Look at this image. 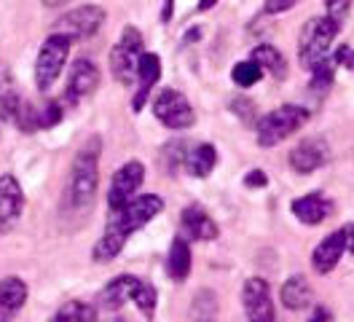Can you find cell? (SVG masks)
Wrapping results in <instances>:
<instances>
[{
  "instance_id": "7a4b0ae2",
  "label": "cell",
  "mask_w": 354,
  "mask_h": 322,
  "mask_svg": "<svg viewBox=\"0 0 354 322\" xmlns=\"http://www.w3.org/2000/svg\"><path fill=\"white\" fill-rule=\"evenodd\" d=\"M341 24L335 19L325 17H314L304 24L301 35H298V62L306 70H314L319 62H325L330 57V48L338 38Z\"/></svg>"
},
{
  "instance_id": "603a6c76",
  "label": "cell",
  "mask_w": 354,
  "mask_h": 322,
  "mask_svg": "<svg viewBox=\"0 0 354 322\" xmlns=\"http://www.w3.org/2000/svg\"><path fill=\"white\" fill-rule=\"evenodd\" d=\"M215 167H218V150L209 143H201V145L185 153V170H188L191 177H199V180L209 177Z\"/></svg>"
},
{
  "instance_id": "cb8c5ba5",
  "label": "cell",
  "mask_w": 354,
  "mask_h": 322,
  "mask_svg": "<svg viewBox=\"0 0 354 322\" xmlns=\"http://www.w3.org/2000/svg\"><path fill=\"white\" fill-rule=\"evenodd\" d=\"M252 57H255V60L261 62V67L268 70L274 78H279V81L288 78V60H285V54H282L279 48H274V46H268V43H261V46H255Z\"/></svg>"
},
{
  "instance_id": "1f68e13d",
  "label": "cell",
  "mask_w": 354,
  "mask_h": 322,
  "mask_svg": "<svg viewBox=\"0 0 354 322\" xmlns=\"http://www.w3.org/2000/svg\"><path fill=\"white\" fill-rule=\"evenodd\" d=\"M301 0H263V11L266 14H271V17H277V14H285L290 8H295Z\"/></svg>"
},
{
  "instance_id": "f546056e",
  "label": "cell",
  "mask_w": 354,
  "mask_h": 322,
  "mask_svg": "<svg viewBox=\"0 0 354 322\" xmlns=\"http://www.w3.org/2000/svg\"><path fill=\"white\" fill-rule=\"evenodd\" d=\"M325 11H328L330 19L344 24L352 14V0H325Z\"/></svg>"
},
{
  "instance_id": "d6a6232c",
  "label": "cell",
  "mask_w": 354,
  "mask_h": 322,
  "mask_svg": "<svg viewBox=\"0 0 354 322\" xmlns=\"http://www.w3.org/2000/svg\"><path fill=\"white\" fill-rule=\"evenodd\" d=\"M333 60H335V64H341V67H346V70H352L354 73V48L352 46H341V48H335Z\"/></svg>"
},
{
  "instance_id": "5b68a950",
  "label": "cell",
  "mask_w": 354,
  "mask_h": 322,
  "mask_svg": "<svg viewBox=\"0 0 354 322\" xmlns=\"http://www.w3.org/2000/svg\"><path fill=\"white\" fill-rule=\"evenodd\" d=\"M142 33L137 27H124L121 41L111 48V75L118 84H132L137 81V64L142 57Z\"/></svg>"
},
{
  "instance_id": "2e32d148",
  "label": "cell",
  "mask_w": 354,
  "mask_h": 322,
  "mask_svg": "<svg viewBox=\"0 0 354 322\" xmlns=\"http://www.w3.org/2000/svg\"><path fill=\"white\" fill-rule=\"evenodd\" d=\"M180 226H183V231L191 236L194 242H212V239L221 236L218 223L207 215V210L201 204H188L183 210V215H180Z\"/></svg>"
},
{
  "instance_id": "44dd1931",
  "label": "cell",
  "mask_w": 354,
  "mask_h": 322,
  "mask_svg": "<svg viewBox=\"0 0 354 322\" xmlns=\"http://www.w3.org/2000/svg\"><path fill=\"white\" fill-rule=\"evenodd\" d=\"M191 269H194L191 244H188L185 236H175L172 247H169V256H167V274H169L172 282H185L191 277Z\"/></svg>"
},
{
  "instance_id": "7402d4cb",
  "label": "cell",
  "mask_w": 354,
  "mask_h": 322,
  "mask_svg": "<svg viewBox=\"0 0 354 322\" xmlns=\"http://www.w3.org/2000/svg\"><path fill=\"white\" fill-rule=\"evenodd\" d=\"M279 301L290 312H301L311 303V285L304 274H292L279 290Z\"/></svg>"
},
{
  "instance_id": "e0dca14e",
  "label": "cell",
  "mask_w": 354,
  "mask_h": 322,
  "mask_svg": "<svg viewBox=\"0 0 354 322\" xmlns=\"http://www.w3.org/2000/svg\"><path fill=\"white\" fill-rule=\"evenodd\" d=\"M290 210H292V215H295L304 226H319V223H325V220L330 217L333 204L325 193L314 191V193H306V196H298Z\"/></svg>"
},
{
  "instance_id": "e575fe53",
  "label": "cell",
  "mask_w": 354,
  "mask_h": 322,
  "mask_svg": "<svg viewBox=\"0 0 354 322\" xmlns=\"http://www.w3.org/2000/svg\"><path fill=\"white\" fill-rule=\"evenodd\" d=\"M175 14V0H164V8H161V21H169Z\"/></svg>"
},
{
  "instance_id": "836d02e7",
  "label": "cell",
  "mask_w": 354,
  "mask_h": 322,
  "mask_svg": "<svg viewBox=\"0 0 354 322\" xmlns=\"http://www.w3.org/2000/svg\"><path fill=\"white\" fill-rule=\"evenodd\" d=\"M244 186L247 188H266L268 186V175L263 170H252L244 175Z\"/></svg>"
},
{
  "instance_id": "d6986e66",
  "label": "cell",
  "mask_w": 354,
  "mask_h": 322,
  "mask_svg": "<svg viewBox=\"0 0 354 322\" xmlns=\"http://www.w3.org/2000/svg\"><path fill=\"white\" fill-rule=\"evenodd\" d=\"M27 303V282L19 277L0 279V320H11Z\"/></svg>"
},
{
  "instance_id": "d4e9b609",
  "label": "cell",
  "mask_w": 354,
  "mask_h": 322,
  "mask_svg": "<svg viewBox=\"0 0 354 322\" xmlns=\"http://www.w3.org/2000/svg\"><path fill=\"white\" fill-rule=\"evenodd\" d=\"M261 78H263V67H261V62H258L255 57L236 62L234 64V70H231V81H234L236 86H242V89L255 86Z\"/></svg>"
},
{
  "instance_id": "484cf974",
  "label": "cell",
  "mask_w": 354,
  "mask_h": 322,
  "mask_svg": "<svg viewBox=\"0 0 354 322\" xmlns=\"http://www.w3.org/2000/svg\"><path fill=\"white\" fill-rule=\"evenodd\" d=\"M57 322H94L97 320V309L88 306L84 301H67L65 306H59V312L54 314Z\"/></svg>"
},
{
  "instance_id": "ac0fdd59",
  "label": "cell",
  "mask_w": 354,
  "mask_h": 322,
  "mask_svg": "<svg viewBox=\"0 0 354 322\" xmlns=\"http://www.w3.org/2000/svg\"><path fill=\"white\" fill-rule=\"evenodd\" d=\"M137 282H140V279L134 277V274H121V277L111 279V282L102 287V293H100V306L108 309V312L124 309L127 301H132V293H134V287H137Z\"/></svg>"
},
{
  "instance_id": "4316f807",
  "label": "cell",
  "mask_w": 354,
  "mask_h": 322,
  "mask_svg": "<svg viewBox=\"0 0 354 322\" xmlns=\"http://www.w3.org/2000/svg\"><path fill=\"white\" fill-rule=\"evenodd\" d=\"M132 303L142 312V317H153L156 306H158V293H156V287L151 282H145V279H140L137 282V287H134L132 293Z\"/></svg>"
},
{
  "instance_id": "9a60e30c",
  "label": "cell",
  "mask_w": 354,
  "mask_h": 322,
  "mask_svg": "<svg viewBox=\"0 0 354 322\" xmlns=\"http://www.w3.org/2000/svg\"><path fill=\"white\" fill-rule=\"evenodd\" d=\"M161 78V60L153 51H142L140 57V64H137V91H134L132 107L134 113H140L142 107L148 105V97L153 91V86L158 84Z\"/></svg>"
},
{
  "instance_id": "d590c367",
  "label": "cell",
  "mask_w": 354,
  "mask_h": 322,
  "mask_svg": "<svg viewBox=\"0 0 354 322\" xmlns=\"http://www.w3.org/2000/svg\"><path fill=\"white\" fill-rule=\"evenodd\" d=\"M344 229H346V253H352L354 256V223L344 226Z\"/></svg>"
},
{
  "instance_id": "8fae6325",
  "label": "cell",
  "mask_w": 354,
  "mask_h": 322,
  "mask_svg": "<svg viewBox=\"0 0 354 322\" xmlns=\"http://www.w3.org/2000/svg\"><path fill=\"white\" fill-rule=\"evenodd\" d=\"M288 161L292 172H298V175H311V172L322 170V167L330 161V148H328L325 140H319V137H306V140H301L295 148L290 150Z\"/></svg>"
},
{
  "instance_id": "ba28073f",
  "label": "cell",
  "mask_w": 354,
  "mask_h": 322,
  "mask_svg": "<svg viewBox=\"0 0 354 322\" xmlns=\"http://www.w3.org/2000/svg\"><path fill=\"white\" fill-rule=\"evenodd\" d=\"M161 210H164V199H161V196H156V193H142V196L129 199L121 210L111 213V220L113 223H118L127 234L132 236L134 231L145 229Z\"/></svg>"
},
{
  "instance_id": "8992f818",
  "label": "cell",
  "mask_w": 354,
  "mask_h": 322,
  "mask_svg": "<svg viewBox=\"0 0 354 322\" xmlns=\"http://www.w3.org/2000/svg\"><path fill=\"white\" fill-rule=\"evenodd\" d=\"M105 19H108L105 8L88 3V6H78L73 11H65L59 19L54 21L51 33H59V35L70 38L73 43H78L86 41V38H94L100 33V27L105 24Z\"/></svg>"
},
{
  "instance_id": "f1b7e54d",
  "label": "cell",
  "mask_w": 354,
  "mask_h": 322,
  "mask_svg": "<svg viewBox=\"0 0 354 322\" xmlns=\"http://www.w3.org/2000/svg\"><path fill=\"white\" fill-rule=\"evenodd\" d=\"M62 116H65V110L59 102H46L41 110H38V118H41V129H51L57 127L59 121H62Z\"/></svg>"
},
{
  "instance_id": "f35d334b",
  "label": "cell",
  "mask_w": 354,
  "mask_h": 322,
  "mask_svg": "<svg viewBox=\"0 0 354 322\" xmlns=\"http://www.w3.org/2000/svg\"><path fill=\"white\" fill-rule=\"evenodd\" d=\"M215 6H218V0H199V11H209Z\"/></svg>"
},
{
  "instance_id": "4dcf8cb0",
  "label": "cell",
  "mask_w": 354,
  "mask_h": 322,
  "mask_svg": "<svg viewBox=\"0 0 354 322\" xmlns=\"http://www.w3.org/2000/svg\"><path fill=\"white\" fill-rule=\"evenodd\" d=\"M231 110L242 118L244 124H252V127L258 124V121H255V113H258V110H255V102H252V100H247V97H236V100L231 102Z\"/></svg>"
},
{
  "instance_id": "5bb4252c",
  "label": "cell",
  "mask_w": 354,
  "mask_h": 322,
  "mask_svg": "<svg viewBox=\"0 0 354 322\" xmlns=\"http://www.w3.org/2000/svg\"><path fill=\"white\" fill-rule=\"evenodd\" d=\"M100 86V67L91 60H75L67 75V100L78 102L86 100L88 94H94Z\"/></svg>"
},
{
  "instance_id": "52a82bcc",
  "label": "cell",
  "mask_w": 354,
  "mask_h": 322,
  "mask_svg": "<svg viewBox=\"0 0 354 322\" xmlns=\"http://www.w3.org/2000/svg\"><path fill=\"white\" fill-rule=\"evenodd\" d=\"M153 116L158 118V124L167 129H175V132H183V129H191L196 116H194V107L185 100L183 91L177 89H164L153 97Z\"/></svg>"
},
{
  "instance_id": "8d00e7d4",
  "label": "cell",
  "mask_w": 354,
  "mask_h": 322,
  "mask_svg": "<svg viewBox=\"0 0 354 322\" xmlns=\"http://www.w3.org/2000/svg\"><path fill=\"white\" fill-rule=\"evenodd\" d=\"M311 320L317 322V320H333V314L328 312V309H317L314 314H311Z\"/></svg>"
},
{
  "instance_id": "9c48e42d",
  "label": "cell",
  "mask_w": 354,
  "mask_h": 322,
  "mask_svg": "<svg viewBox=\"0 0 354 322\" xmlns=\"http://www.w3.org/2000/svg\"><path fill=\"white\" fill-rule=\"evenodd\" d=\"M142 180H145V164L137 161V159L127 161L124 167L115 170V175L111 177V186H108V207H111V213L121 210L129 199L137 196Z\"/></svg>"
},
{
  "instance_id": "ffe728a7",
  "label": "cell",
  "mask_w": 354,
  "mask_h": 322,
  "mask_svg": "<svg viewBox=\"0 0 354 322\" xmlns=\"http://www.w3.org/2000/svg\"><path fill=\"white\" fill-rule=\"evenodd\" d=\"M127 242H129V234H127L118 223L111 220L108 229H105V234L97 239L91 258H94L97 263H111V260H115V258L121 256V250L127 247Z\"/></svg>"
},
{
  "instance_id": "277c9868",
  "label": "cell",
  "mask_w": 354,
  "mask_h": 322,
  "mask_svg": "<svg viewBox=\"0 0 354 322\" xmlns=\"http://www.w3.org/2000/svg\"><path fill=\"white\" fill-rule=\"evenodd\" d=\"M70 46H73V41L65 38V35H59V33H51L44 41L41 51H38V60H35V86L41 91H48L51 86L59 81L62 67L67 64Z\"/></svg>"
},
{
  "instance_id": "4fadbf2b",
  "label": "cell",
  "mask_w": 354,
  "mask_h": 322,
  "mask_svg": "<svg viewBox=\"0 0 354 322\" xmlns=\"http://www.w3.org/2000/svg\"><path fill=\"white\" fill-rule=\"evenodd\" d=\"M346 253V229H338L325 236L314 253H311V269L317 274H330L333 269L341 263V258Z\"/></svg>"
},
{
  "instance_id": "30bf717a",
  "label": "cell",
  "mask_w": 354,
  "mask_h": 322,
  "mask_svg": "<svg viewBox=\"0 0 354 322\" xmlns=\"http://www.w3.org/2000/svg\"><path fill=\"white\" fill-rule=\"evenodd\" d=\"M242 306L247 320L252 322H274V301H271V287L263 277H250L242 287Z\"/></svg>"
},
{
  "instance_id": "3957f363",
  "label": "cell",
  "mask_w": 354,
  "mask_h": 322,
  "mask_svg": "<svg viewBox=\"0 0 354 322\" xmlns=\"http://www.w3.org/2000/svg\"><path fill=\"white\" fill-rule=\"evenodd\" d=\"M306 121H309V110L304 105H279L277 110L266 113L263 118H258V124H255L258 145L277 148L279 143L292 137L298 129L306 127Z\"/></svg>"
},
{
  "instance_id": "7c38bea8",
  "label": "cell",
  "mask_w": 354,
  "mask_h": 322,
  "mask_svg": "<svg viewBox=\"0 0 354 322\" xmlns=\"http://www.w3.org/2000/svg\"><path fill=\"white\" fill-rule=\"evenodd\" d=\"M24 213V191L14 175H0V231H11Z\"/></svg>"
},
{
  "instance_id": "83f0119b",
  "label": "cell",
  "mask_w": 354,
  "mask_h": 322,
  "mask_svg": "<svg viewBox=\"0 0 354 322\" xmlns=\"http://www.w3.org/2000/svg\"><path fill=\"white\" fill-rule=\"evenodd\" d=\"M22 105H24V100L14 89L0 91V121L17 124V118H19V113H22Z\"/></svg>"
},
{
  "instance_id": "74e56055",
  "label": "cell",
  "mask_w": 354,
  "mask_h": 322,
  "mask_svg": "<svg viewBox=\"0 0 354 322\" xmlns=\"http://www.w3.org/2000/svg\"><path fill=\"white\" fill-rule=\"evenodd\" d=\"M46 8H62V6H67L70 0H41Z\"/></svg>"
},
{
  "instance_id": "6da1fadb",
  "label": "cell",
  "mask_w": 354,
  "mask_h": 322,
  "mask_svg": "<svg viewBox=\"0 0 354 322\" xmlns=\"http://www.w3.org/2000/svg\"><path fill=\"white\" fill-rule=\"evenodd\" d=\"M100 153L102 143L100 137H91L84 148L78 150L73 170H70V204L75 210L91 207L94 196L100 191Z\"/></svg>"
}]
</instances>
